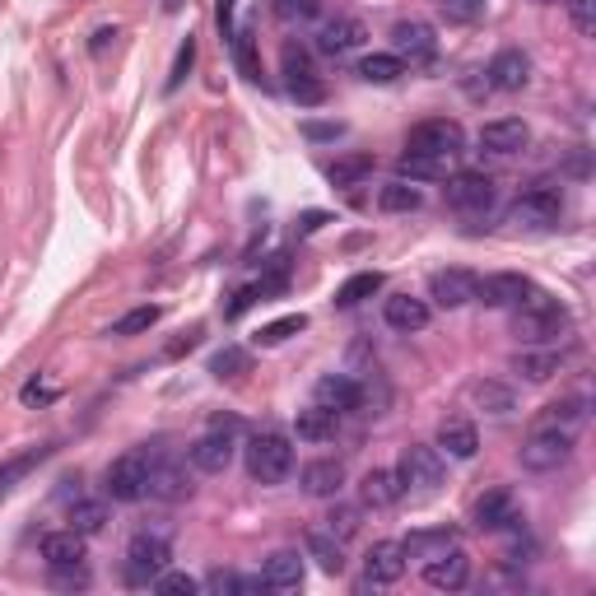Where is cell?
Returning a JSON list of instances; mask_svg holds the SVG:
<instances>
[{"mask_svg":"<svg viewBox=\"0 0 596 596\" xmlns=\"http://www.w3.org/2000/svg\"><path fill=\"white\" fill-rule=\"evenodd\" d=\"M233 52H238V66H243V75L247 80H261V70H257V52H252V33H247V28H238V33H233Z\"/></svg>","mask_w":596,"mask_h":596,"instance_id":"c3c4849f","label":"cell"},{"mask_svg":"<svg viewBox=\"0 0 596 596\" xmlns=\"http://www.w3.org/2000/svg\"><path fill=\"white\" fill-rule=\"evenodd\" d=\"M564 5H569L573 28H578L583 38H592L596 33V0H564Z\"/></svg>","mask_w":596,"mask_h":596,"instance_id":"f907efd6","label":"cell"},{"mask_svg":"<svg viewBox=\"0 0 596 596\" xmlns=\"http://www.w3.org/2000/svg\"><path fill=\"white\" fill-rule=\"evenodd\" d=\"M303 326H308V317H303V312H289V317H275V322H266L257 331V345H266V350H271V345H285L289 336H298V331H303Z\"/></svg>","mask_w":596,"mask_h":596,"instance_id":"b9f144b4","label":"cell"},{"mask_svg":"<svg viewBox=\"0 0 596 596\" xmlns=\"http://www.w3.org/2000/svg\"><path fill=\"white\" fill-rule=\"evenodd\" d=\"M378 205L387 215H410V210L424 205V191L415 187V182H406V177H396V182H387V187L378 191Z\"/></svg>","mask_w":596,"mask_h":596,"instance_id":"e575fe53","label":"cell"},{"mask_svg":"<svg viewBox=\"0 0 596 596\" xmlns=\"http://www.w3.org/2000/svg\"><path fill=\"white\" fill-rule=\"evenodd\" d=\"M382 322L392 326V331H401V336L424 331V326H429V303L415 298V294H392L387 303H382Z\"/></svg>","mask_w":596,"mask_h":596,"instance_id":"d4e9b609","label":"cell"},{"mask_svg":"<svg viewBox=\"0 0 596 596\" xmlns=\"http://www.w3.org/2000/svg\"><path fill=\"white\" fill-rule=\"evenodd\" d=\"M429 298H434L438 308H466L475 303V275L461 271V266H447V271H434L429 275Z\"/></svg>","mask_w":596,"mask_h":596,"instance_id":"ac0fdd59","label":"cell"},{"mask_svg":"<svg viewBox=\"0 0 596 596\" xmlns=\"http://www.w3.org/2000/svg\"><path fill=\"white\" fill-rule=\"evenodd\" d=\"M42 559H47V569H52V564H84V536L70 527L42 536Z\"/></svg>","mask_w":596,"mask_h":596,"instance_id":"836d02e7","label":"cell"},{"mask_svg":"<svg viewBox=\"0 0 596 596\" xmlns=\"http://www.w3.org/2000/svg\"><path fill=\"white\" fill-rule=\"evenodd\" d=\"M489 89H499V94H522L531 84V56L517 52V47H508V52H499L494 61H489L485 70Z\"/></svg>","mask_w":596,"mask_h":596,"instance_id":"e0dca14e","label":"cell"},{"mask_svg":"<svg viewBox=\"0 0 596 596\" xmlns=\"http://www.w3.org/2000/svg\"><path fill=\"white\" fill-rule=\"evenodd\" d=\"M52 387H38V382H28V387H24V401H52Z\"/></svg>","mask_w":596,"mask_h":596,"instance_id":"6f0895ef","label":"cell"},{"mask_svg":"<svg viewBox=\"0 0 596 596\" xmlns=\"http://www.w3.org/2000/svg\"><path fill=\"white\" fill-rule=\"evenodd\" d=\"M261 583H266V592H298V587H303V555H298V550H275V555H266Z\"/></svg>","mask_w":596,"mask_h":596,"instance_id":"4316f807","label":"cell"},{"mask_svg":"<svg viewBox=\"0 0 596 596\" xmlns=\"http://www.w3.org/2000/svg\"><path fill=\"white\" fill-rule=\"evenodd\" d=\"M368 42V28L354 19V14H336V19H326L322 28H317V52L322 56H350L359 52Z\"/></svg>","mask_w":596,"mask_h":596,"instance_id":"5bb4252c","label":"cell"},{"mask_svg":"<svg viewBox=\"0 0 596 596\" xmlns=\"http://www.w3.org/2000/svg\"><path fill=\"white\" fill-rule=\"evenodd\" d=\"M154 322H159V308H154V303H145V308H131L126 317H117L108 336H140V331H149Z\"/></svg>","mask_w":596,"mask_h":596,"instance_id":"bcb514c9","label":"cell"},{"mask_svg":"<svg viewBox=\"0 0 596 596\" xmlns=\"http://www.w3.org/2000/svg\"><path fill=\"white\" fill-rule=\"evenodd\" d=\"M475 531H508L517 522V503L508 489H489L475 499V513H471Z\"/></svg>","mask_w":596,"mask_h":596,"instance_id":"603a6c76","label":"cell"},{"mask_svg":"<svg viewBox=\"0 0 596 596\" xmlns=\"http://www.w3.org/2000/svg\"><path fill=\"white\" fill-rule=\"evenodd\" d=\"M285 84H289V98H294L298 108H317L326 103V84L317 80V70H312V56L289 47L285 52Z\"/></svg>","mask_w":596,"mask_h":596,"instance_id":"8fae6325","label":"cell"},{"mask_svg":"<svg viewBox=\"0 0 596 596\" xmlns=\"http://www.w3.org/2000/svg\"><path fill=\"white\" fill-rule=\"evenodd\" d=\"M452 545H461L452 527H424V531H410L401 541V550H406V559H434L443 550H452Z\"/></svg>","mask_w":596,"mask_h":596,"instance_id":"1f68e13d","label":"cell"},{"mask_svg":"<svg viewBox=\"0 0 596 596\" xmlns=\"http://www.w3.org/2000/svg\"><path fill=\"white\" fill-rule=\"evenodd\" d=\"M317 10H322L317 0H275V14H280V19H289V24H294V19H312Z\"/></svg>","mask_w":596,"mask_h":596,"instance_id":"f5cc1de1","label":"cell"},{"mask_svg":"<svg viewBox=\"0 0 596 596\" xmlns=\"http://www.w3.org/2000/svg\"><path fill=\"white\" fill-rule=\"evenodd\" d=\"M359 75H364L368 84H396L401 75H406V61L392 56V52H373V56L359 61Z\"/></svg>","mask_w":596,"mask_h":596,"instance_id":"74e56055","label":"cell"},{"mask_svg":"<svg viewBox=\"0 0 596 596\" xmlns=\"http://www.w3.org/2000/svg\"><path fill=\"white\" fill-rule=\"evenodd\" d=\"M340 485H345V466H340L336 457H317L298 471V489H303L308 499H336Z\"/></svg>","mask_w":596,"mask_h":596,"instance_id":"44dd1931","label":"cell"},{"mask_svg":"<svg viewBox=\"0 0 596 596\" xmlns=\"http://www.w3.org/2000/svg\"><path fill=\"white\" fill-rule=\"evenodd\" d=\"M508 364H513V373H522L527 382H550L559 368H564V350H559V345H522Z\"/></svg>","mask_w":596,"mask_h":596,"instance_id":"ffe728a7","label":"cell"},{"mask_svg":"<svg viewBox=\"0 0 596 596\" xmlns=\"http://www.w3.org/2000/svg\"><path fill=\"white\" fill-rule=\"evenodd\" d=\"M471 401L485 410V415H513L517 410V392L513 387H503V382H494V378L471 382Z\"/></svg>","mask_w":596,"mask_h":596,"instance_id":"d6a6232c","label":"cell"},{"mask_svg":"<svg viewBox=\"0 0 596 596\" xmlns=\"http://www.w3.org/2000/svg\"><path fill=\"white\" fill-rule=\"evenodd\" d=\"M368 173H373V154H350V159H336L326 168V177H331L336 187H359Z\"/></svg>","mask_w":596,"mask_h":596,"instance_id":"60d3db41","label":"cell"},{"mask_svg":"<svg viewBox=\"0 0 596 596\" xmlns=\"http://www.w3.org/2000/svg\"><path fill=\"white\" fill-rule=\"evenodd\" d=\"M466 578H471V555L461 550V545H452V550H443V555L424 559V583L438 587V592H457V587H466Z\"/></svg>","mask_w":596,"mask_h":596,"instance_id":"2e32d148","label":"cell"},{"mask_svg":"<svg viewBox=\"0 0 596 596\" xmlns=\"http://www.w3.org/2000/svg\"><path fill=\"white\" fill-rule=\"evenodd\" d=\"M108 527V503L103 499H75L70 503V531H80L84 541L98 536V531Z\"/></svg>","mask_w":596,"mask_h":596,"instance_id":"8d00e7d4","label":"cell"},{"mask_svg":"<svg viewBox=\"0 0 596 596\" xmlns=\"http://www.w3.org/2000/svg\"><path fill=\"white\" fill-rule=\"evenodd\" d=\"M191 66H196V38H187L182 47H177V61H173V75H168V89H177V84L187 80Z\"/></svg>","mask_w":596,"mask_h":596,"instance_id":"816d5d0a","label":"cell"},{"mask_svg":"<svg viewBox=\"0 0 596 596\" xmlns=\"http://www.w3.org/2000/svg\"><path fill=\"white\" fill-rule=\"evenodd\" d=\"M447 187V205L452 210H461V215H485V210H494V201H499V182L489 173H452L443 177Z\"/></svg>","mask_w":596,"mask_h":596,"instance_id":"52a82bcc","label":"cell"},{"mask_svg":"<svg viewBox=\"0 0 596 596\" xmlns=\"http://www.w3.org/2000/svg\"><path fill=\"white\" fill-rule=\"evenodd\" d=\"M42 457H47V447H33V452H24V457H10L5 466H0V499H5V494H10V489L19 485V480H24V475L33 471Z\"/></svg>","mask_w":596,"mask_h":596,"instance_id":"7bdbcfd3","label":"cell"},{"mask_svg":"<svg viewBox=\"0 0 596 596\" xmlns=\"http://www.w3.org/2000/svg\"><path fill=\"white\" fill-rule=\"evenodd\" d=\"M112 503H140L149 494V452H122L103 475Z\"/></svg>","mask_w":596,"mask_h":596,"instance_id":"8992f818","label":"cell"},{"mask_svg":"<svg viewBox=\"0 0 596 596\" xmlns=\"http://www.w3.org/2000/svg\"><path fill=\"white\" fill-rule=\"evenodd\" d=\"M569 331H573V317L559 298L541 294V289H527L513 303V336L522 345H559Z\"/></svg>","mask_w":596,"mask_h":596,"instance_id":"6da1fadb","label":"cell"},{"mask_svg":"<svg viewBox=\"0 0 596 596\" xmlns=\"http://www.w3.org/2000/svg\"><path fill=\"white\" fill-rule=\"evenodd\" d=\"M205 592H219V596H252V592H266V583L261 578H243V573H233V569H215L210 578H205Z\"/></svg>","mask_w":596,"mask_h":596,"instance_id":"ab89813d","label":"cell"},{"mask_svg":"<svg viewBox=\"0 0 596 596\" xmlns=\"http://www.w3.org/2000/svg\"><path fill=\"white\" fill-rule=\"evenodd\" d=\"M392 56H401V61H410V66H424V61H434L438 56V33L424 19H401V24L392 28Z\"/></svg>","mask_w":596,"mask_h":596,"instance_id":"7c38bea8","label":"cell"},{"mask_svg":"<svg viewBox=\"0 0 596 596\" xmlns=\"http://www.w3.org/2000/svg\"><path fill=\"white\" fill-rule=\"evenodd\" d=\"M322 224H326V215H322V210H312V215H303V219H298V229H303V233L322 229Z\"/></svg>","mask_w":596,"mask_h":596,"instance_id":"680465c9","label":"cell"},{"mask_svg":"<svg viewBox=\"0 0 596 596\" xmlns=\"http://www.w3.org/2000/svg\"><path fill=\"white\" fill-rule=\"evenodd\" d=\"M312 401L326 406L331 415H350V410L364 406V387H359V378H350V373H322L317 387H312Z\"/></svg>","mask_w":596,"mask_h":596,"instance_id":"4fadbf2b","label":"cell"},{"mask_svg":"<svg viewBox=\"0 0 596 596\" xmlns=\"http://www.w3.org/2000/svg\"><path fill=\"white\" fill-rule=\"evenodd\" d=\"M303 559H317V569L322 573H345V541L340 536H331L326 527L308 531V541H303Z\"/></svg>","mask_w":596,"mask_h":596,"instance_id":"83f0119b","label":"cell"},{"mask_svg":"<svg viewBox=\"0 0 596 596\" xmlns=\"http://www.w3.org/2000/svg\"><path fill=\"white\" fill-rule=\"evenodd\" d=\"M154 587H159V592H168V596H191V592H201V583H196L191 573H168V569L154 578Z\"/></svg>","mask_w":596,"mask_h":596,"instance_id":"681fc988","label":"cell"},{"mask_svg":"<svg viewBox=\"0 0 596 596\" xmlns=\"http://www.w3.org/2000/svg\"><path fill=\"white\" fill-rule=\"evenodd\" d=\"M322 522H326V531H331V536L350 541L354 531H359V508H345V503H336V508H331V513H326Z\"/></svg>","mask_w":596,"mask_h":596,"instance_id":"7dc6e473","label":"cell"},{"mask_svg":"<svg viewBox=\"0 0 596 596\" xmlns=\"http://www.w3.org/2000/svg\"><path fill=\"white\" fill-rule=\"evenodd\" d=\"M396 480L406 489H438L443 485V452L429 443H410L401 452V466H396Z\"/></svg>","mask_w":596,"mask_h":596,"instance_id":"30bf717a","label":"cell"},{"mask_svg":"<svg viewBox=\"0 0 596 596\" xmlns=\"http://www.w3.org/2000/svg\"><path fill=\"white\" fill-rule=\"evenodd\" d=\"M475 5H480V0H475Z\"/></svg>","mask_w":596,"mask_h":596,"instance_id":"94428289","label":"cell"},{"mask_svg":"<svg viewBox=\"0 0 596 596\" xmlns=\"http://www.w3.org/2000/svg\"><path fill=\"white\" fill-rule=\"evenodd\" d=\"M573 443H578V434H564V429H536V434L522 443L517 461H522V471L550 475V471H559V466H569Z\"/></svg>","mask_w":596,"mask_h":596,"instance_id":"5b68a950","label":"cell"},{"mask_svg":"<svg viewBox=\"0 0 596 596\" xmlns=\"http://www.w3.org/2000/svg\"><path fill=\"white\" fill-rule=\"evenodd\" d=\"M243 457H247V475H252L257 485H280V480H289V471H294V443H289L285 434H275V429L247 438Z\"/></svg>","mask_w":596,"mask_h":596,"instance_id":"7a4b0ae2","label":"cell"},{"mask_svg":"<svg viewBox=\"0 0 596 596\" xmlns=\"http://www.w3.org/2000/svg\"><path fill=\"white\" fill-rule=\"evenodd\" d=\"M401 494H406V485L396 480V471H368L359 480V503L364 508H392Z\"/></svg>","mask_w":596,"mask_h":596,"instance_id":"4dcf8cb0","label":"cell"},{"mask_svg":"<svg viewBox=\"0 0 596 596\" xmlns=\"http://www.w3.org/2000/svg\"><path fill=\"white\" fill-rule=\"evenodd\" d=\"M257 298H261V285H247V289H238V294H233V303H229V308H224V317H243V312L252 308Z\"/></svg>","mask_w":596,"mask_h":596,"instance_id":"db71d44e","label":"cell"},{"mask_svg":"<svg viewBox=\"0 0 596 596\" xmlns=\"http://www.w3.org/2000/svg\"><path fill=\"white\" fill-rule=\"evenodd\" d=\"M396 177H406V182H443V177H452V159H443V154H401L396 159Z\"/></svg>","mask_w":596,"mask_h":596,"instance_id":"f1b7e54d","label":"cell"},{"mask_svg":"<svg viewBox=\"0 0 596 596\" xmlns=\"http://www.w3.org/2000/svg\"><path fill=\"white\" fill-rule=\"evenodd\" d=\"M401 573H406V550H401V541H378L368 550V559H364L368 587H392V583H401Z\"/></svg>","mask_w":596,"mask_h":596,"instance_id":"d6986e66","label":"cell"},{"mask_svg":"<svg viewBox=\"0 0 596 596\" xmlns=\"http://www.w3.org/2000/svg\"><path fill=\"white\" fill-rule=\"evenodd\" d=\"M191 466L201 475H224L233 466V457H238V443H233V429H224V424H210L196 443L187 447Z\"/></svg>","mask_w":596,"mask_h":596,"instance_id":"9c48e42d","label":"cell"},{"mask_svg":"<svg viewBox=\"0 0 596 596\" xmlns=\"http://www.w3.org/2000/svg\"><path fill=\"white\" fill-rule=\"evenodd\" d=\"M559 215H564V191L555 182H531L508 210V219L522 229H555Z\"/></svg>","mask_w":596,"mask_h":596,"instance_id":"277c9868","label":"cell"},{"mask_svg":"<svg viewBox=\"0 0 596 596\" xmlns=\"http://www.w3.org/2000/svg\"><path fill=\"white\" fill-rule=\"evenodd\" d=\"M294 434L303 438V443H326V438H336V415H331L326 406H308V410H298Z\"/></svg>","mask_w":596,"mask_h":596,"instance_id":"d590c367","label":"cell"},{"mask_svg":"<svg viewBox=\"0 0 596 596\" xmlns=\"http://www.w3.org/2000/svg\"><path fill=\"white\" fill-rule=\"evenodd\" d=\"M47 583H52L56 592H84L94 578H89L84 564H52V569H47Z\"/></svg>","mask_w":596,"mask_h":596,"instance_id":"f6af8a7d","label":"cell"},{"mask_svg":"<svg viewBox=\"0 0 596 596\" xmlns=\"http://www.w3.org/2000/svg\"><path fill=\"white\" fill-rule=\"evenodd\" d=\"M340 131H345V126H317V122L303 126V136H308V140H336Z\"/></svg>","mask_w":596,"mask_h":596,"instance_id":"9f6ffc18","label":"cell"},{"mask_svg":"<svg viewBox=\"0 0 596 596\" xmlns=\"http://www.w3.org/2000/svg\"><path fill=\"white\" fill-rule=\"evenodd\" d=\"M406 149H410V154H443V159H457L461 149H466V131H461V122L434 117V122L410 126Z\"/></svg>","mask_w":596,"mask_h":596,"instance_id":"ba28073f","label":"cell"},{"mask_svg":"<svg viewBox=\"0 0 596 596\" xmlns=\"http://www.w3.org/2000/svg\"><path fill=\"white\" fill-rule=\"evenodd\" d=\"M583 424H587V396H564V401H555V406L541 410L536 429H564V434H578Z\"/></svg>","mask_w":596,"mask_h":596,"instance_id":"f546056e","label":"cell"},{"mask_svg":"<svg viewBox=\"0 0 596 596\" xmlns=\"http://www.w3.org/2000/svg\"><path fill=\"white\" fill-rule=\"evenodd\" d=\"M215 19H219V33H224V38H233V0H219Z\"/></svg>","mask_w":596,"mask_h":596,"instance_id":"11a10c76","label":"cell"},{"mask_svg":"<svg viewBox=\"0 0 596 596\" xmlns=\"http://www.w3.org/2000/svg\"><path fill=\"white\" fill-rule=\"evenodd\" d=\"M438 452H447V457H457V461H471L475 452H480L475 424L466 420V415H447V420L438 424Z\"/></svg>","mask_w":596,"mask_h":596,"instance_id":"484cf974","label":"cell"},{"mask_svg":"<svg viewBox=\"0 0 596 596\" xmlns=\"http://www.w3.org/2000/svg\"><path fill=\"white\" fill-rule=\"evenodd\" d=\"M541 5H550V0H541Z\"/></svg>","mask_w":596,"mask_h":596,"instance_id":"91938a15","label":"cell"},{"mask_svg":"<svg viewBox=\"0 0 596 596\" xmlns=\"http://www.w3.org/2000/svg\"><path fill=\"white\" fill-rule=\"evenodd\" d=\"M527 280L513 271H494L485 280H475V303H485V308H513L517 298L527 294Z\"/></svg>","mask_w":596,"mask_h":596,"instance_id":"cb8c5ba5","label":"cell"},{"mask_svg":"<svg viewBox=\"0 0 596 596\" xmlns=\"http://www.w3.org/2000/svg\"><path fill=\"white\" fill-rule=\"evenodd\" d=\"M531 145V126L517 122V117H499V122L480 126V149L489 154H522Z\"/></svg>","mask_w":596,"mask_h":596,"instance_id":"7402d4cb","label":"cell"},{"mask_svg":"<svg viewBox=\"0 0 596 596\" xmlns=\"http://www.w3.org/2000/svg\"><path fill=\"white\" fill-rule=\"evenodd\" d=\"M149 494L163 503L191 499V475L177 457H149Z\"/></svg>","mask_w":596,"mask_h":596,"instance_id":"9a60e30c","label":"cell"},{"mask_svg":"<svg viewBox=\"0 0 596 596\" xmlns=\"http://www.w3.org/2000/svg\"><path fill=\"white\" fill-rule=\"evenodd\" d=\"M247 364H252V359H247L243 345H224V350H219L215 359H210V373H215L219 382H224V378H243Z\"/></svg>","mask_w":596,"mask_h":596,"instance_id":"ee69618b","label":"cell"},{"mask_svg":"<svg viewBox=\"0 0 596 596\" xmlns=\"http://www.w3.org/2000/svg\"><path fill=\"white\" fill-rule=\"evenodd\" d=\"M378 289H382V275H378V271L350 275V280L336 289V308H359V303H364V298H373Z\"/></svg>","mask_w":596,"mask_h":596,"instance_id":"f35d334b","label":"cell"},{"mask_svg":"<svg viewBox=\"0 0 596 596\" xmlns=\"http://www.w3.org/2000/svg\"><path fill=\"white\" fill-rule=\"evenodd\" d=\"M168 564H173L168 536H159V531H149V527L140 536H131V545H126V583L131 587H154V578Z\"/></svg>","mask_w":596,"mask_h":596,"instance_id":"3957f363","label":"cell"}]
</instances>
